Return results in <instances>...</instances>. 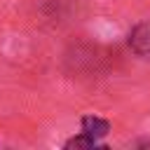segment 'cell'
<instances>
[{"mask_svg": "<svg viewBox=\"0 0 150 150\" xmlns=\"http://www.w3.org/2000/svg\"><path fill=\"white\" fill-rule=\"evenodd\" d=\"M129 47L136 56L150 59V21H141L129 30Z\"/></svg>", "mask_w": 150, "mask_h": 150, "instance_id": "1", "label": "cell"}, {"mask_svg": "<svg viewBox=\"0 0 150 150\" xmlns=\"http://www.w3.org/2000/svg\"><path fill=\"white\" fill-rule=\"evenodd\" d=\"M80 127H82V131H84L87 136H91V138H103V136L110 131V124H108L103 117H96V115H84V117L80 120Z\"/></svg>", "mask_w": 150, "mask_h": 150, "instance_id": "2", "label": "cell"}, {"mask_svg": "<svg viewBox=\"0 0 150 150\" xmlns=\"http://www.w3.org/2000/svg\"><path fill=\"white\" fill-rule=\"evenodd\" d=\"M96 145H98V138H91V136H87L84 131H82L80 136L66 141V148H68V150H70V148H75V150H80V148H96Z\"/></svg>", "mask_w": 150, "mask_h": 150, "instance_id": "3", "label": "cell"}]
</instances>
